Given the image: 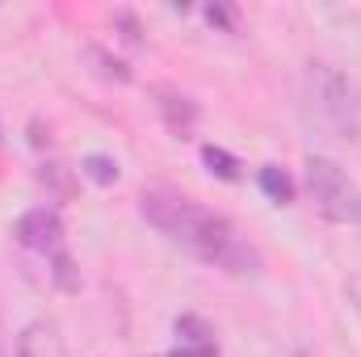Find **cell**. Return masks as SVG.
<instances>
[{"label": "cell", "mask_w": 361, "mask_h": 357, "mask_svg": "<svg viewBox=\"0 0 361 357\" xmlns=\"http://www.w3.org/2000/svg\"><path fill=\"white\" fill-rule=\"evenodd\" d=\"M114 21L122 25V42H130V47H143V30H139V21H135V13H126V8H118V13H114Z\"/></svg>", "instance_id": "4fadbf2b"}, {"label": "cell", "mask_w": 361, "mask_h": 357, "mask_svg": "<svg viewBox=\"0 0 361 357\" xmlns=\"http://www.w3.org/2000/svg\"><path fill=\"white\" fill-rule=\"evenodd\" d=\"M257 181H261V193L269 198L273 206H294V198H298V185H294V177H290L281 164H261Z\"/></svg>", "instance_id": "ba28073f"}, {"label": "cell", "mask_w": 361, "mask_h": 357, "mask_svg": "<svg viewBox=\"0 0 361 357\" xmlns=\"http://www.w3.org/2000/svg\"><path fill=\"white\" fill-rule=\"evenodd\" d=\"M307 193L328 223H361V189L332 156H307Z\"/></svg>", "instance_id": "3957f363"}, {"label": "cell", "mask_w": 361, "mask_h": 357, "mask_svg": "<svg viewBox=\"0 0 361 357\" xmlns=\"http://www.w3.org/2000/svg\"><path fill=\"white\" fill-rule=\"evenodd\" d=\"M202 164H206V173L219 181H240L244 177V164H240V156H231L227 147H219V143H206L202 147Z\"/></svg>", "instance_id": "9c48e42d"}, {"label": "cell", "mask_w": 361, "mask_h": 357, "mask_svg": "<svg viewBox=\"0 0 361 357\" xmlns=\"http://www.w3.org/2000/svg\"><path fill=\"white\" fill-rule=\"evenodd\" d=\"M13 236H17V244L21 248H30V253H38V257H59V253H68V236H63V219H59V210L55 206H34V210H25L17 223H13Z\"/></svg>", "instance_id": "277c9868"}, {"label": "cell", "mask_w": 361, "mask_h": 357, "mask_svg": "<svg viewBox=\"0 0 361 357\" xmlns=\"http://www.w3.org/2000/svg\"><path fill=\"white\" fill-rule=\"evenodd\" d=\"M302 97H307V118L332 135V139H357L361 118H357V97L353 85L341 68L332 63H307V80H302Z\"/></svg>", "instance_id": "7a4b0ae2"}, {"label": "cell", "mask_w": 361, "mask_h": 357, "mask_svg": "<svg viewBox=\"0 0 361 357\" xmlns=\"http://www.w3.org/2000/svg\"><path fill=\"white\" fill-rule=\"evenodd\" d=\"M80 177H89L92 185L109 189V185H118V177H122V164H118L114 156H105V152H89V156L80 160Z\"/></svg>", "instance_id": "8fae6325"}, {"label": "cell", "mask_w": 361, "mask_h": 357, "mask_svg": "<svg viewBox=\"0 0 361 357\" xmlns=\"http://www.w3.org/2000/svg\"><path fill=\"white\" fill-rule=\"evenodd\" d=\"M156 109H160L173 139H189L197 131V122H202V105L189 92H180L177 85H156Z\"/></svg>", "instance_id": "5b68a950"}, {"label": "cell", "mask_w": 361, "mask_h": 357, "mask_svg": "<svg viewBox=\"0 0 361 357\" xmlns=\"http://www.w3.org/2000/svg\"><path fill=\"white\" fill-rule=\"evenodd\" d=\"M294 357H311V353H302V349H298V353H294Z\"/></svg>", "instance_id": "e0dca14e"}, {"label": "cell", "mask_w": 361, "mask_h": 357, "mask_svg": "<svg viewBox=\"0 0 361 357\" xmlns=\"http://www.w3.org/2000/svg\"><path fill=\"white\" fill-rule=\"evenodd\" d=\"M0 152H4V126H0Z\"/></svg>", "instance_id": "2e32d148"}, {"label": "cell", "mask_w": 361, "mask_h": 357, "mask_svg": "<svg viewBox=\"0 0 361 357\" xmlns=\"http://www.w3.org/2000/svg\"><path fill=\"white\" fill-rule=\"evenodd\" d=\"M17 357H63V341L51 320H30L17 337Z\"/></svg>", "instance_id": "52a82bcc"}, {"label": "cell", "mask_w": 361, "mask_h": 357, "mask_svg": "<svg viewBox=\"0 0 361 357\" xmlns=\"http://www.w3.org/2000/svg\"><path fill=\"white\" fill-rule=\"evenodd\" d=\"M173 332H177V349L169 357H223L219 353V332L210 328V320H202L193 311L177 315Z\"/></svg>", "instance_id": "8992f818"}, {"label": "cell", "mask_w": 361, "mask_h": 357, "mask_svg": "<svg viewBox=\"0 0 361 357\" xmlns=\"http://www.w3.org/2000/svg\"><path fill=\"white\" fill-rule=\"evenodd\" d=\"M160 357H169V353H160Z\"/></svg>", "instance_id": "ac0fdd59"}, {"label": "cell", "mask_w": 361, "mask_h": 357, "mask_svg": "<svg viewBox=\"0 0 361 357\" xmlns=\"http://www.w3.org/2000/svg\"><path fill=\"white\" fill-rule=\"evenodd\" d=\"M85 59L92 63V72H97L101 80H109V85H130V76H135V72H130L122 59H114L105 47H85Z\"/></svg>", "instance_id": "30bf717a"}, {"label": "cell", "mask_w": 361, "mask_h": 357, "mask_svg": "<svg viewBox=\"0 0 361 357\" xmlns=\"http://www.w3.org/2000/svg\"><path fill=\"white\" fill-rule=\"evenodd\" d=\"M47 265H51V282H55L63 294H76V290H80V269H76V257H72V253H59V257H51Z\"/></svg>", "instance_id": "7c38bea8"}, {"label": "cell", "mask_w": 361, "mask_h": 357, "mask_svg": "<svg viewBox=\"0 0 361 357\" xmlns=\"http://www.w3.org/2000/svg\"><path fill=\"white\" fill-rule=\"evenodd\" d=\"M345 294H349V303H353V311H357V320H361V277H353L345 286Z\"/></svg>", "instance_id": "9a60e30c"}, {"label": "cell", "mask_w": 361, "mask_h": 357, "mask_svg": "<svg viewBox=\"0 0 361 357\" xmlns=\"http://www.w3.org/2000/svg\"><path fill=\"white\" fill-rule=\"evenodd\" d=\"M139 214L169 244H177L180 253H189L202 265L223 269L231 277H261V269H265L261 248L244 236V227L235 219H227L223 210L202 206L185 189H173V185L143 189L139 193Z\"/></svg>", "instance_id": "6da1fadb"}, {"label": "cell", "mask_w": 361, "mask_h": 357, "mask_svg": "<svg viewBox=\"0 0 361 357\" xmlns=\"http://www.w3.org/2000/svg\"><path fill=\"white\" fill-rule=\"evenodd\" d=\"M206 21H210V25L231 30V25H235V13H231V8H223V4H206Z\"/></svg>", "instance_id": "5bb4252c"}]
</instances>
